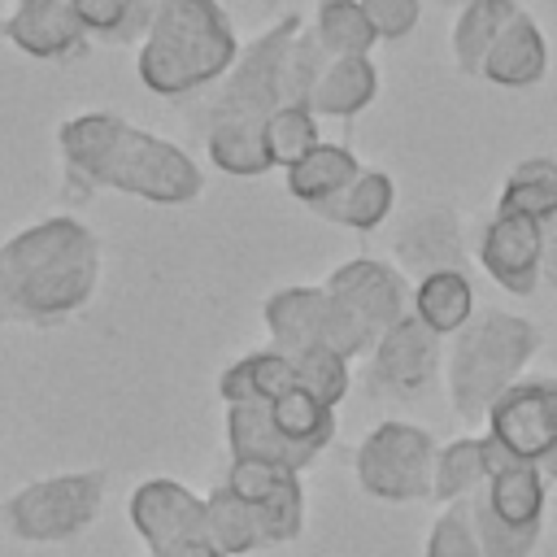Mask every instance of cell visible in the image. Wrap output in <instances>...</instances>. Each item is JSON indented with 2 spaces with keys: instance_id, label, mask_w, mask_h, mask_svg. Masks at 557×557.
Masks as SVG:
<instances>
[{
  "instance_id": "31",
  "label": "cell",
  "mask_w": 557,
  "mask_h": 557,
  "mask_svg": "<svg viewBox=\"0 0 557 557\" xmlns=\"http://www.w3.org/2000/svg\"><path fill=\"white\" fill-rule=\"evenodd\" d=\"M270 409V418H274V426L292 440V444H300V448H309V453H322L326 444H331V435H335V409H326L322 400H313L305 387H292V392H283L274 405H265Z\"/></svg>"
},
{
  "instance_id": "18",
  "label": "cell",
  "mask_w": 557,
  "mask_h": 557,
  "mask_svg": "<svg viewBox=\"0 0 557 557\" xmlns=\"http://www.w3.org/2000/svg\"><path fill=\"white\" fill-rule=\"evenodd\" d=\"M357 174H361V161L352 157V148L322 139L313 152H305V157L287 170V191H292L300 205H309V209L318 213V209H326L331 200H339V196L352 187Z\"/></svg>"
},
{
  "instance_id": "22",
  "label": "cell",
  "mask_w": 557,
  "mask_h": 557,
  "mask_svg": "<svg viewBox=\"0 0 557 557\" xmlns=\"http://www.w3.org/2000/svg\"><path fill=\"white\" fill-rule=\"evenodd\" d=\"M413 313L418 322H426L440 339L444 335H457L470 318H474V287L466 278L461 265H448V270H431L413 283Z\"/></svg>"
},
{
  "instance_id": "3",
  "label": "cell",
  "mask_w": 557,
  "mask_h": 557,
  "mask_svg": "<svg viewBox=\"0 0 557 557\" xmlns=\"http://www.w3.org/2000/svg\"><path fill=\"white\" fill-rule=\"evenodd\" d=\"M239 35L218 0H165L139 39V83L152 96H196L226 78Z\"/></svg>"
},
{
  "instance_id": "28",
  "label": "cell",
  "mask_w": 557,
  "mask_h": 557,
  "mask_svg": "<svg viewBox=\"0 0 557 557\" xmlns=\"http://www.w3.org/2000/svg\"><path fill=\"white\" fill-rule=\"evenodd\" d=\"M487 483V461H483V435H461L440 444L435 453V474H431V496L435 500H470Z\"/></svg>"
},
{
  "instance_id": "2",
  "label": "cell",
  "mask_w": 557,
  "mask_h": 557,
  "mask_svg": "<svg viewBox=\"0 0 557 557\" xmlns=\"http://www.w3.org/2000/svg\"><path fill=\"white\" fill-rule=\"evenodd\" d=\"M100 283V239L78 218H44L0 244V322L52 326Z\"/></svg>"
},
{
  "instance_id": "19",
  "label": "cell",
  "mask_w": 557,
  "mask_h": 557,
  "mask_svg": "<svg viewBox=\"0 0 557 557\" xmlns=\"http://www.w3.org/2000/svg\"><path fill=\"white\" fill-rule=\"evenodd\" d=\"M396 252L400 261L422 278L431 270H448V265H461V231H457V218L440 205L413 213L400 235H396Z\"/></svg>"
},
{
  "instance_id": "7",
  "label": "cell",
  "mask_w": 557,
  "mask_h": 557,
  "mask_svg": "<svg viewBox=\"0 0 557 557\" xmlns=\"http://www.w3.org/2000/svg\"><path fill=\"white\" fill-rule=\"evenodd\" d=\"M300 26L305 22L287 13L274 26H265L252 44H244L209 104V117H265L278 104H292L287 100V52Z\"/></svg>"
},
{
  "instance_id": "5",
  "label": "cell",
  "mask_w": 557,
  "mask_h": 557,
  "mask_svg": "<svg viewBox=\"0 0 557 557\" xmlns=\"http://www.w3.org/2000/svg\"><path fill=\"white\" fill-rule=\"evenodd\" d=\"M104 505V474L74 470L17 487L0 505V527L22 544H65L83 535Z\"/></svg>"
},
{
  "instance_id": "17",
  "label": "cell",
  "mask_w": 557,
  "mask_h": 557,
  "mask_svg": "<svg viewBox=\"0 0 557 557\" xmlns=\"http://www.w3.org/2000/svg\"><path fill=\"white\" fill-rule=\"evenodd\" d=\"M479 74L487 83H496V87H535L548 74V44H544V30L535 26L531 13L518 9L509 17V26L500 30V39L483 57V70Z\"/></svg>"
},
{
  "instance_id": "9",
  "label": "cell",
  "mask_w": 557,
  "mask_h": 557,
  "mask_svg": "<svg viewBox=\"0 0 557 557\" xmlns=\"http://www.w3.org/2000/svg\"><path fill=\"white\" fill-rule=\"evenodd\" d=\"M131 527L135 535L148 544V553H165L174 544L187 540H205L209 535V518H205V496H196L187 483L178 479H144L131 492Z\"/></svg>"
},
{
  "instance_id": "16",
  "label": "cell",
  "mask_w": 557,
  "mask_h": 557,
  "mask_svg": "<svg viewBox=\"0 0 557 557\" xmlns=\"http://www.w3.org/2000/svg\"><path fill=\"white\" fill-rule=\"evenodd\" d=\"M226 448H231V461H274V466H287L296 474H305L318 453L292 444L265 405H226Z\"/></svg>"
},
{
  "instance_id": "41",
  "label": "cell",
  "mask_w": 557,
  "mask_h": 557,
  "mask_svg": "<svg viewBox=\"0 0 557 557\" xmlns=\"http://www.w3.org/2000/svg\"><path fill=\"white\" fill-rule=\"evenodd\" d=\"M17 4H30V0H17Z\"/></svg>"
},
{
  "instance_id": "6",
  "label": "cell",
  "mask_w": 557,
  "mask_h": 557,
  "mask_svg": "<svg viewBox=\"0 0 557 557\" xmlns=\"http://www.w3.org/2000/svg\"><path fill=\"white\" fill-rule=\"evenodd\" d=\"M435 453H440V444L431 440L426 426L387 418L357 444V461H352L357 487L387 505L422 500V496H431Z\"/></svg>"
},
{
  "instance_id": "40",
  "label": "cell",
  "mask_w": 557,
  "mask_h": 557,
  "mask_svg": "<svg viewBox=\"0 0 557 557\" xmlns=\"http://www.w3.org/2000/svg\"><path fill=\"white\" fill-rule=\"evenodd\" d=\"M540 470H544V479H548V483H557V444L548 448V457L540 461Z\"/></svg>"
},
{
  "instance_id": "4",
  "label": "cell",
  "mask_w": 557,
  "mask_h": 557,
  "mask_svg": "<svg viewBox=\"0 0 557 557\" xmlns=\"http://www.w3.org/2000/svg\"><path fill=\"white\" fill-rule=\"evenodd\" d=\"M535 348H540V331L522 313H505V309L474 313L453 335L448 348V366H444L448 405L466 422H483L496 396L522 379Z\"/></svg>"
},
{
  "instance_id": "1",
  "label": "cell",
  "mask_w": 557,
  "mask_h": 557,
  "mask_svg": "<svg viewBox=\"0 0 557 557\" xmlns=\"http://www.w3.org/2000/svg\"><path fill=\"white\" fill-rule=\"evenodd\" d=\"M61 161L83 191L113 187L148 205H191L205 191L200 165L170 139L117 113H78L57 131Z\"/></svg>"
},
{
  "instance_id": "25",
  "label": "cell",
  "mask_w": 557,
  "mask_h": 557,
  "mask_svg": "<svg viewBox=\"0 0 557 557\" xmlns=\"http://www.w3.org/2000/svg\"><path fill=\"white\" fill-rule=\"evenodd\" d=\"M392 205H396V183H392V174L361 165V174L352 178V187H348L339 200H331L326 209H318V218L339 222V226H348V231H374V226H383V218L392 213Z\"/></svg>"
},
{
  "instance_id": "35",
  "label": "cell",
  "mask_w": 557,
  "mask_h": 557,
  "mask_svg": "<svg viewBox=\"0 0 557 557\" xmlns=\"http://www.w3.org/2000/svg\"><path fill=\"white\" fill-rule=\"evenodd\" d=\"M474 509V531H479V548L483 557H531V548L540 544V527H509L500 518H492L479 496H470Z\"/></svg>"
},
{
  "instance_id": "14",
  "label": "cell",
  "mask_w": 557,
  "mask_h": 557,
  "mask_svg": "<svg viewBox=\"0 0 557 557\" xmlns=\"http://www.w3.org/2000/svg\"><path fill=\"white\" fill-rule=\"evenodd\" d=\"M4 39L26 57L65 61V57H74L83 48L87 30L74 17L70 0H30V4H17L4 17Z\"/></svg>"
},
{
  "instance_id": "37",
  "label": "cell",
  "mask_w": 557,
  "mask_h": 557,
  "mask_svg": "<svg viewBox=\"0 0 557 557\" xmlns=\"http://www.w3.org/2000/svg\"><path fill=\"white\" fill-rule=\"evenodd\" d=\"M361 9H366V17H370L374 35L387 39V44L413 35V26H418V17H422V0H361Z\"/></svg>"
},
{
  "instance_id": "24",
  "label": "cell",
  "mask_w": 557,
  "mask_h": 557,
  "mask_svg": "<svg viewBox=\"0 0 557 557\" xmlns=\"http://www.w3.org/2000/svg\"><path fill=\"white\" fill-rule=\"evenodd\" d=\"M518 13V0H466L457 22H453V61L466 74L483 70V57L492 52V44L500 39V30L509 26V17Z\"/></svg>"
},
{
  "instance_id": "32",
  "label": "cell",
  "mask_w": 557,
  "mask_h": 557,
  "mask_svg": "<svg viewBox=\"0 0 557 557\" xmlns=\"http://www.w3.org/2000/svg\"><path fill=\"white\" fill-rule=\"evenodd\" d=\"M292 366H296V387H305L326 409H335L348 396V357H339L335 348L318 344V348L292 357Z\"/></svg>"
},
{
  "instance_id": "36",
  "label": "cell",
  "mask_w": 557,
  "mask_h": 557,
  "mask_svg": "<svg viewBox=\"0 0 557 557\" xmlns=\"http://www.w3.org/2000/svg\"><path fill=\"white\" fill-rule=\"evenodd\" d=\"M70 9L87 35H100L109 44H126V22H131L126 0H70Z\"/></svg>"
},
{
  "instance_id": "21",
  "label": "cell",
  "mask_w": 557,
  "mask_h": 557,
  "mask_svg": "<svg viewBox=\"0 0 557 557\" xmlns=\"http://www.w3.org/2000/svg\"><path fill=\"white\" fill-rule=\"evenodd\" d=\"M292 387H296V366L274 348L248 352L218 374V396L226 405H274Z\"/></svg>"
},
{
  "instance_id": "34",
  "label": "cell",
  "mask_w": 557,
  "mask_h": 557,
  "mask_svg": "<svg viewBox=\"0 0 557 557\" xmlns=\"http://www.w3.org/2000/svg\"><path fill=\"white\" fill-rule=\"evenodd\" d=\"M326 65H331V52L313 35V26H300L296 39H292V52H287V100L292 104H309V96H313L318 78L326 74Z\"/></svg>"
},
{
  "instance_id": "12",
  "label": "cell",
  "mask_w": 557,
  "mask_h": 557,
  "mask_svg": "<svg viewBox=\"0 0 557 557\" xmlns=\"http://www.w3.org/2000/svg\"><path fill=\"white\" fill-rule=\"evenodd\" d=\"M479 261L487 278H496L513 296H531L540 287V261H544V222L496 209L479 239Z\"/></svg>"
},
{
  "instance_id": "26",
  "label": "cell",
  "mask_w": 557,
  "mask_h": 557,
  "mask_svg": "<svg viewBox=\"0 0 557 557\" xmlns=\"http://www.w3.org/2000/svg\"><path fill=\"white\" fill-rule=\"evenodd\" d=\"M205 518H209V540H213L226 557H248V553L265 548L257 509H252L244 496H235L226 483L205 496Z\"/></svg>"
},
{
  "instance_id": "23",
  "label": "cell",
  "mask_w": 557,
  "mask_h": 557,
  "mask_svg": "<svg viewBox=\"0 0 557 557\" xmlns=\"http://www.w3.org/2000/svg\"><path fill=\"white\" fill-rule=\"evenodd\" d=\"M209 161L235 178H257L274 170L265 152L261 117H209Z\"/></svg>"
},
{
  "instance_id": "8",
  "label": "cell",
  "mask_w": 557,
  "mask_h": 557,
  "mask_svg": "<svg viewBox=\"0 0 557 557\" xmlns=\"http://www.w3.org/2000/svg\"><path fill=\"white\" fill-rule=\"evenodd\" d=\"M487 435L522 461H544L557 444V379H518L487 409Z\"/></svg>"
},
{
  "instance_id": "20",
  "label": "cell",
  "mask_w": 557,
  "mask_h": 557,
  "mask_svg": "<svg viewBox=\"0 0 557 557\" xmlns=\"http://www.w3.org/2000/svg\"><path fill=\"white\" fill-rule=\"evenodd\" d=\"M379 96V65L370 57H331L326 74L318 78L313 96H309V109L318 117H357L374 104Z\"/></svg>"
},
{
  "instance_id": "13",
  "label": "cell",
  "mask_w": 557,
  "mask_h": 557,
  "mask_svg": "<svg viewBox=\"0 0 557 557\" xmlns=\"http://www.w3.org/2000/svg\"><path fill=\"white\" fill-rule=\"evenodd\" d=\"M435 370H440V335L426 322H418V313L387 326L370 348V374L392 392L405 396L422 392L435 379Z\"/></svg>"
},
{
  "instance_id": "15",
  "label": "cell",
  "mask_w": 557,
  "mask_h": 557,
  "mask_svg": "<svg viewBox=\"0 0 557 557\" xmlns=\"http://www.w3.org/2000/svg\"><path fill=\"white\" fill-rule=\"evenodd\" d=\"M261 322L270 331L274 352L283 357H300L309 348L322 344L326 335V287H278L265 296L261 305Z\"/></svg>"
},
{
  "instance_id": "27",
  "label": "cell",
  "mask_w": 557,
  "mask_h": 557,
  "mask_svg": "<svg viewBox=\"0 0 557 557\" xmlns=\"http://www.w3.org/2000/svg\"><path fill=\"white\" fill-rule=\"evenodd\" d=\"M496 209L505 213H522L535 222H553L557 218V161L548 157H527L509 170Z\"/></svg>"
},
{
  "instance_id": "39",
  "label": "cell",
  "mask_w": 557,
  "mask_h": 557,
  "mask_svg": "<svg viewBox=\"0 0 557 557\" xmlns=\"http://www.w3.org/2000/svg\"><path fill=\"white\" fill-rule=\"evenodd\" d=\"M540 283L557 287V218L544 222V261H540Z\"/></svg>"
},
{
  "instance_id": "11",
  "label": "cell",
  "mask_w": 557,
  "mask_h": 557,
  "mask_svg": "<svg viewBox=\"0 0 557 557\" xmlns=\"http://www.w3.org/2000/svg\"><path fill=\"white\" fill-rule=\"evenodd\" d=\"M344 309H352L370 331L374 339L396 326L400 318L413 313V287L400 278V270L374 261V257H352L344 265L331 270V278L322 283Z\"/></svg>"
},
{
  "instance_id": "33",
  "label": "cell",
  "mask_w": 557,
  "mask_h": 557,
  "mask_svg": "<svg viewBox=\"0 0 557 557\" xmlns=\"http://www.w3.org/2000/svg\"><path fill=\"white\" fill-rule=\"evenodd\" d=\"M422 557H483L470 500H448V505L435 513V522H431V531H426Z\"/></svg>"
},
{
  "instance_id": "38",
  "label": "cell",
  "mask_w": 557,
  "mask_h": 557,
  "mask_svg": "<svg viewBox=\"0 0 557 557\" xmlns=\"http://www.w3.org/2000/svg\"><path fill=\"white\" fill-rule=\"evenodd\" d=\"M126 4H131V22H126V44H131V39L148 35V26H152V17H157V9L165 0H126Z\"/></svg>"
},
{
  "instance_id": "10",
  "label": "cell",
  "mask_w": 557,
  "mask_h": 557,
  "mask_svg": "<svg viewBox=\"0 0 557 557\" xmlns=\"http://www.w3.org/2000/svg\"><path fill=\"white\" fill-rule=\"evenodd\" d=\"M226 487L257 509L265 548L292 544L305 531V487L296 470L274 461H231Z\"/></svg>"
},
{
  "instance_id": "30",
  "label": "cell",
  "mask_w": 557,
  "mask_h": 557,
  "mask_svg": "<svg viewBox=\"0 0 557 557\" xmlns=\"http://www.w3.org/2000/svg\"><path fill=\"white\" fill-rule=\"evenodd\" d=\"M261 135H265V152L278 170H292L305 152H313L322 144L318 113L309 104H278L274 113L261 117Z\"/></svg>"
},
{
  "instance_id": "29",
  "label": "cell",
  "mask_w": 557,
  "mask_h": 557,
  "mask_svg": "<svg viewBox=\"0 0 557 557\" xmlns=\"http://www.w3.org/2000/svg\"><path fill=\"white\" fill-rule=\"evenodd\" d=\"M309 26L331 57H370V48L379 44L361 0H322Z\"/></svg>"
}]
</instances>
